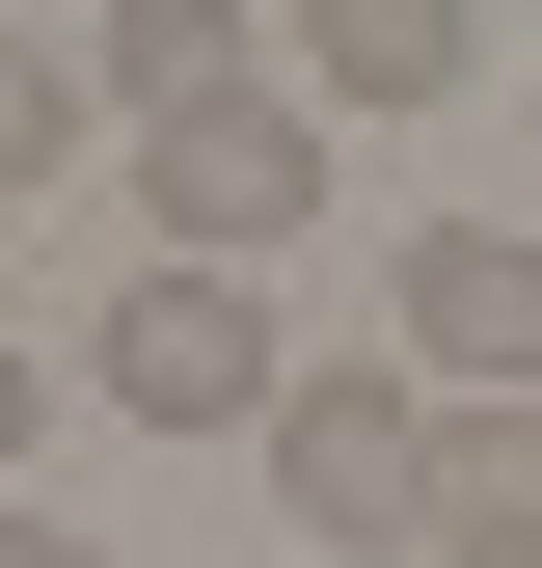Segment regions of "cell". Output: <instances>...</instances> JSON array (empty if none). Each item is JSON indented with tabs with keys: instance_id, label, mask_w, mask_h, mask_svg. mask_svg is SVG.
<instances>
[{
	"instance_id": "1",
	"label": "cell",
	"mask_w": 542,
	"mask_h": 568,
	"mask_svg": "<svg viewBox=\"0 0 542 568\" xmlns=\"http://www.w3.org/2000/svg\"><path fill=\"white\" fill-rule=\"evenodd\" d=\"M244 460H271V515H325V541H406V515H434V379H406V352H299Z\"/></svg>"
},
{
	"instance_id": "2",
	"label": "cell",
	"mask_w": 542,
	"mask_h": 568,
	"mask_svg": "<svg viewBox=\"0 0 542 568\" xmlns=\"http://www.w3.org/2000/svg\"><path fill=\"white\" fill-rule=\"evenodd\" d=\"M136 190H163V271H244V244L325 217V109H299V82H218V109L136 135Z\"/></svg>"
},
{
	"instance_id": "3",
	"label": "cell",
	"mask_w": 542,
	"mask_h": 568,
	"mask_svg": "<svg viewBox=\"0 0 542 568\" xmlns=\"http://www.w3.org/2000/svg\"><path fill=\"white\" fill-rule=\"evenodd\" d=\"M82 379H109V434H271V379H299V352H271L244 271H136Z\"/></svg>"
},
{
	"instance_id": "4",
	"label": "cell",
	"mask_w": 542,
	"mask_h": 568,
	"mask_svg": "<svg viewBox=\"0 0 542 568\" xmlns=\"http://www.w3.org/2000/svg\"><path fill=\"white\" fill-rule=\"evenodd\" d=\"M380 298H406L380 352H406L434 406H542V244H515V217H434V244L380 271Z\"/></svg>"
},
{
	"instance_id": "5",
	"label": "cell",
	"mask_w": 542,
	"mask_h": 568,
	"mask_svg": "<svg viewBox=\"0 0 542 568\" xmlns=\"http://www.w3.org/2000/svg\"><path fill=\"white\" fill-rule=\"evenodd\" d=\"M406 568H542V406H434V515Z\"/></svg>"
},
{
	"instance_id": "6",
	"label": "cell",
	"mask_w": 542,
	"mask_h": 568,
	"mask_svg": "<svg viewBox=\"0 0 542 568\" xmlns=\"http://www.w3.org/2000/svg\"><path fill=\"white\" fill-rule=\"evenodd\" d=\"M299 82H325V109H461V82H489V28H461V0H325Z\"/></svg>"
},
{
	"instance_id": "7",
	"label": "cell",
	"mask_w": 542,
	"mask_h": 568,
	"mask_svg": "<svg viewBox=\"0 0 542 568\" xmlns=\"http://www.w3.org/2000/svg\"><path fill=\"white\" fill-rule=\"evenodd\" d=\"M244 82V28H218V0H109V54H82V109H136V135H163V109H218Z\"/></svg>"
},
{
	"instance_id": "8",
	"label": "cell",
	"mask_w": 542,
	"mask_h": 568,
	"mask_svg": "<svg viewBox=\"0 0 542 568\" xmlns=\"http://www.w3.org/2000/svg\"><path fill=\"white\" fill-rule=\"evenodd\" d=\"M82 135H109V109H82V54H54V28H0V190H54Z\"/></svg>"
},
{
	"instance_id": "9",
	"label": "cell",
	"mask_w": 542,
	"mask_h": 568,
	"mask_svg": "<svg viewBox=\"0 0 542 568\" xmlns=\"http://www.w3.org/2000/svg\"><path fill=\"white\" fill-rule=\"evenodd\" d=\"M28 434H54V352H28V325H0V487H28Z\"/></svg>"
},
{
	"instance_id": "10",
	"label": "cell",
	"mask_w": 542,
	"mask_h": 568,
	"mask_svg": "<svg viewBox=\"0 0 542 568\" xmlns=\"http://www.w3.org/2000/svg\"><path fill=\"white\" fill-rule=\"evenodd\" d=\"M0 568H109V541H82V515H0Z\"/></svg>"
}]
</instances>
